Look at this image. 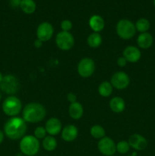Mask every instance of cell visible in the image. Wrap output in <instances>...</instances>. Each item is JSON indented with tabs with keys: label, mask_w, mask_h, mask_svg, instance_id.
Returning <instances> with one entry per match:
<instances>
[{
	"label": "cell",
	"mask_w": 155,
	"mask_h": 156,
	"mask_svg": "<svg viewBox=\"0 0 155 156\" xmlns=\"http://www.w3.org/2000/svg\"><path fill=\"white\" fill-rule=\"evenodd\" d=\"M27 123L22 117H13L5 122L3 128L5 135L11 140L22 139L27 132Z\"/></svg>",
	"instance_id": "1"
},
{
	"label": "cell",
	"mask_w": 155,
	"mask_h": 156,
	"mask_svg": "<svg viewBox=\"0 0 155 156\" xmlns=\"http://www.w3.org/2000/svg\"><path fill=\"white\" fill-rule=\"evenodd\" d=\"M46 115L45 107L38 102H30L22 110V118L26 123H36L43 120Z\"/></svg>",
	"instance_id": "2"
},
{
	"label": "cell",
	"mask_w": 155,
	"mask_h": 156,
	"mask_svg": "<svg viewBox=\"0 0 155 156\" xmlns=\"http://www.w3.org/2000/svg\"><path fill=\"white\" fill-rule=\"evenodd\" d=\"M20 151L26 156H34L39 152L40 143L33 135L24 136L19 143Z\"/></svg>",
	"instance_id": "3"
},
{
	"label": "cell",
	"mask_w": 155,
	"mask_h": 156,
	"mask_svg": "<svg viewBox=\"0 0 155 156\" xmlns=\"http://www.w3.org/2000/svg\"><path fill=\"white\" fill-rule=\"evenodd\" d=\"M2 109L8 117H17L22 111V103L18 97L10 95L3 101Z\"/></svg>",
	"instance_id": "4"
},
{
	"label": "cell",
	"mask_w": 155,
	"mask_h": 156,
	"mask_svg": "<svg viewBox=\"0 0 155 156\" xmlns=\"http://www.w3.org/2000/svg\"><path fill=\"white\" fill-rule=\"evenodd\" d=\"M115 29L118 36L123 40L132 39L137 31L135 24L130 20L125 18L117 22Z\"/></svg>",
	"instance_id": "5"
},
{
	"label": "cell",
	"mask_w": 155,
	"mask_h": 156,
	"mask_svg": "<svg viewBox=\"0 0 155 156\" xmlns=\"http://www.w3.org/2000/svg\"><path fill=\"white\" fill-rule=\"evenodd\" d=\"M20 82L13 75H6L0 83V91L10 95H13L19 90Z\"/></svg>",
	"instance_id": "6"
},
{
	"label": "cell",
	"mask_w": 155,
	"mask_h": 156,
	"mask_svg": "<svg viewBox=\"0 0 155 156\" xmlns=\"http://www.w3.org/2000/svg\"><path fill=\"white\" fill-rule=\"evenodd\" d=\"M56 44L61 50L68 51L74 46V38L70 32L61 31L56 36Z\"/></svg>",
	"instance_id": "7"
},
{
	"label": "cell",
	"mask_w": 155,
	"mask_h": 156,
	"mask_svg": "<svg viewBox=\"0 0 155 156\" xmlns=\"http://www.w3.org/2000/svg\"><path fill=\"white\" fill-rule=\"evenodd\" d=\"M77 69L79 76L82 78H89L95 72V62L91 58H83L79 61Z\"/></svg>",
	"instance_id": "8"
},
{
	"label": "cell",
	"mask_w": 155,
	"mask_h": 156,
	"mask_svg": "<svg viewBox=\"0 0 155 156\" xmlns=\"http://www.w3.org/2000/svg\"><path fill=\"white\" fill-rule=\"evenodd\" d=\"M97 149L102 155L105 156L114 155L116 152V144L110 137L105 136L99 140Z\"/></svg>",
	"instance_id": "9"
},
{
	"label": "cell",
	"mask_w": 155,
	"mask_h": 156,
	"mask_svg": "<svg viewBox=\"0 0 155 156\" xmlns=\"http://www.w3.org/2000/svg\"><path fill=\"white\" fill-rule=\"evenodd\" d=\"M110 83L114 88L123 90L127 88L130 84L129 75L123 71H119L114 73L110 79Z\"/></svg>",
	"instance_id": "10"
},
{
	"label": "cell",
	"mask_w": 155,
	"mask_h": 156,
	"mask_svg": "<svg viewBox=\"0 0 155 156\" xmlns=\"http://www.w3.org/2000/svg\"><path fill=\"white\" fill-rule=\"evenodd\" d=\"M54 27L53 24L47 21H43L38 25L36 29V37L37 39L43 43L50 41L53 36Z\"/></svg>",
	"instance_id": "11"
},
{
	"label": "cell",
	"mask_w": 155,
	"mask_h": 156,
	"mask_svg": "<svg viewBox=\"0 0 155 156\" xmlns=\"http://www.w3.org/2000/svg\"><path fill=\"white\" fill-rule=\"evenodd\" d=\"M129 146L131 148L135 149V151H143L147 148V140L143 136L138 133H134L130 136L128 140Z\"/></svg>",
	"instance_id": "12"
},
{
	"label": "cell",
	"mask_w": 155,
	"mask_h": 156,
	"mask_svg": "<svg viewBox=\"0 0 155 156\" xmlns=\"http://www.w3.org/2000/svg\"><path fill=\"white\" fill-rule=\"evenodd\" d=\"M122 56L127 60L128 62L135 63L141 59V50L135 46H128L123 50Z\"/></svg>",
	"instance_id": "13"
},
{
	"label": "cell",
	"mask_w": 155,
	"mask_h": 156,
	"mask_svg": "<svg viewBox=\"0 0 155 156\" xmlns=\"http://www.w3.org/2000/svg\"><path fill=\"white\" fill-rule=\"evenodd\" d=\"M45 129L49 135L55 136H57L58 134L62 132V123L56 117H52V118L49 119L46 123Z\"/></svg>",
	"instance_id": "14"
},
{
	"label": "cell",
	"mask_w": 155,
	"mask_h": 156,
	"mask_svg": "<svg viewBox=\"0 0 155 156\" xmlns=\"http://www.w3.org/2000/svg\"><path fill=\"white\" fill-rule=\"evenodd\" d=\"M62 139L65 142L71 143L74 141L78 136V129L75 125L68 124L66 125L62 129Z\"/></svg>",
	"instance_id": "15"
},
{
	"label": "cell",
	"mask_w": 155,
	"mask_h": 156,
	"mask_svg": "<svg viewBox=\"0 0 155 156\" xmlns=\"http://www.w3.org/2000/svg\"><path fill=\"white\" fill-rule=\"evenodd\" d=\"M88 24L91 30L95 33H100L105 27L104 19L99 15H92L90 18Z\"/></svg>",
	"instance_id": "16"
},
{
	"label": "cell",
	"mask_w": 155,
	"mask_h": 156,
	"mask_svg": "<svg viewBox=\"0 0 155 156\" xmlns=\"http://www.w3.org/2000/svg\"><path fill=\"white\" fill-rule=\"evenodd\" d=\"M153 43V36L150 34L148 32H145V33H141L138 35V38H137V44L138 46L141 49L144 50H147L149 49Z\"/></svg>",
	"instance_id": "17"
},
{
	"label": "cell",
	"mask_w": 155,
	"mask_h": 156,
	"mask_svg": "<svg viewBox=\"0 0 155 156\" xmlns=\"http://www.w3.org/2000/svg\"><path fill=\"white\" fill-rule=\"evenodd\" d=\"M68 114L74 120H79L81 118L84 114V108L81 104L78 101L70 104L68 107Z\"/></svg>",
	"instance_id": "18"
},
{
	"label": "cell",
	"mask_w": 155,
	"mask_h": 156,
	"mask_svg": "<svg viewBox=\"0 0 155 156\" xmlns=\"http://www.w3.org/2000/svg\"><path fill=\"white\" fill-rule=\"evenodd\" d=\"M109 108L112 112L119 114L126 109V102L122 98L113 97L109 101Z\"/></svg>",
	"instance_id": "19"
},
{
	"label": "cell",
	"mask_w": 155,
	"mask_h": 156,
	"mask_svg": "<svg viewBox=\"0 0 155 156\" xmlns=\"http://www.w3.org/2000/svg\"><path fill=\"white\" fill-rule=\"evenodd\" d=\"M57 140L54 136H46L42 141V146L44 150L47 152H53L57 147Z\"/></svg>",
	"instance_id": "20"
},
{
	"label": "cell",
	"mask_w": 155,
	"mask_h": 156,
	"mask_svg": "<svg viewBox=\"0 0 155 156\" xmlns=\"http://www.w3.org/2000/svg\"><path fill=\"white\" fill-rule=\"evenodd\" d=\"M20 9L24 13L31 15L36 11V4L33 0H21Z\"/></svg>",
	"instance_id": "21"
},
{
	"label": "cell",
	"mask_w": 155,
	"mask_h": 156,
	"mask_svg": "<svg viewBox=\"0 0 155 156\" xmlns=\"http://www.w3.org/2000/svg\"><path fill=\"white\" fill-rule=\"evenodd\" d=\"M103 42V38H102L101 35L100 33H94L91 34L88 37L87 39V44L91 48H97L100 47Z\"/></svg>",
	"instance_id": "22"
},
{
	"label": "cell",
	"mask_w": 155,
	"mask_h": 156,
	"mask_svg": "<svg viewBox=\"0 0 155 156\" xmlns=\"http://www.w3.org/2000/svg\"><path fill=\"white\" fill-rule=\"evenodd\" d=\"M113 91V87L110 82L104 81L100 84L98 87V92L100 96L103 98H108L112 94Z\"/></svg>",
	"instance_id": "23"
},
{
	"label": "cell",
	"mask_w": 155,
	"mask_h": 156,
	"mask_svg": "<svg viewBox=\"0 0 155 156\" xmlns=\"http://www.w3.org/2000/svg\"><path fill=\"white\" fill-rule=\"evenodd\" d=\"M135 25L137 31L140 32V33H145V32L148 31V30L150 29V23L147 18H141L136 21Z\"/></svg>",
	"instance_id": "24"
},
{
	"label": "cell",
	"mask_w": 155,
	"mask_h": 156,
	"mask_svg": "<svg viewBox=\"0 0 155 156\" xmlns=\"http://www.w3.org/2000/svg\"><path fill=\"white\" fill-rule=\"evenodd\" d=\"M90 134H91L93 138L100 140V139L105 137L106 131H105L104 128L103 126H100V125L96 124L91 126V129H90Z\"/></svg>",
	"instance_id": "25"
},
{
	"label": "cell",
	"mask_w": 155,
	"mask_h": 156,
	"mask_svg": "<svg viewBox=\"0 0 155 156\" xmlns=\"http://www.w3.org/2000/svg\"><path fill=\"white\" fill-rule=\"evenodd\" d=\"M131 147L128 141L122 140V141H120L116 143V152L121 155H125V154L128 153Z\"/></svg>",
	"instance_id": "26"
},
{
	"label": "cell",
	"mask_w": 155,
	"mask_h": 156,
	"mask_svg": "<svg viewBox=\"0 0 155 156\" xmlns=\"http://www.w3.org/2000/svg\"><path fill=\"white\" fill-rule=\"evenodd\" d=\"M46 134L47 132L43 126H37L33 131V136L39 140H43L46 136Z\"/></svg>",
	"instance_id": "27"
},
{
	"label": "cell",
	"mask_w": 155,
	"mask_h": 156,
	"mask_svg": "<svg viewBox=\"0 0 155 156\" xmlns=\"http://www.w3.org/2000/svg\"><path fill=\"white\" fill-rule=\"evenodd\" d=\"M60 27L62 29V31L70 32V30L72 28V23L70 20L65 19L61 22Z\"/></svg>",
	"instance_id": "28"
},
{
	"label": "cell",
	"mask_w": 155,
	"mask_h": 156,
	"mask_svg": "<svg viewBox=\"0 0 155 156\" xmlns=\"http://www.w3.org/2000/svg\"><path fill=\"white\" fill-rule=\"evenodd\" d=\"M67 100L70 102V104L74 103V102L77 101V96L74 93L70 92L67 94Z\"/></svg>",
	"instance_id": "29"
},
{
	"label": "cell",
	"mask_w": 155,
	"mask_h": 156,
	"mask_svg": "<svg viewBox=\"0 0 155 156\" xmlns=\"http://www.w3.org/2000/svg\"><path fill=\"white\" fill-rule=\"evenodd\" d=\"M21 2V0H10L9 5H10L12 9H17V8H20Z\"/></svg>",
	"instance_id": "30"
},
{
	"label": "cell",
	"mask_w": 155,
	"mask_h": 156,
	"mask_svg": "<svg viewBox=\"0 0 155 156\" xmlns=\"http://www.w3.org/2000/svg\"><path fill=\"white\" fill-rule=\"evenodd\" d=\"M116 62H117V65H118L119 67H124L126 66L128 62L127 60L123 57V56H120V57H119L118 59H117Z\"/></svg>",
	"instance_id": "31"
},
{
	"label": "cell",
	"mask_w": 155,
	"mask_h": 156,
	"mask_svg": "<svg viewBox=\"0 0 155 156\" xmlns=\"http://www.w3.org/2000/svg\"><path fill=\"white\" fill-rule=\"evenodd\" d=\"M33 45H34L36 48H40L43 45V42L41 41H40V40L36 39V41H34V43H33Z\"/></svg>",
	"instance_id": "32"
},
{
	"label": "cell",
	"mask_w": 155,
	"mask_h": 156,
	"mask_svg": "<svg viewBox=\"0 0 155 156\" xmlns=\"http://www.w3.org/2000/svg\"><path fill=\"white\" fill-rule=\"evenodd\" d=\"M4 138H5L4 132L0 129V145H1L2 143V142L4 141Z\"/></svg>",
	"instance_id": "33"
},
{
	"label": "cell",
	"mask_w": 155,
	"mask_h": 156,
	"mask_svg": "<svg viewBox=\"0 0 155 156\" xmlns=\"http://www.w3.org/2000/svg\"><path fill=\"white\" fill-rule=\"evenodd\" d=\"M3 77H4V76H3V75L2 74V73H1V72H0V83H1L2 81Z\"/></svg>",
	"instance_id": "34"
},
{
	"label": "cell",
	"mask_w": 155,
	"mask_h": 156,
	"mask_svg": "<svg viewBox=\"0 0 155 156\" xmlns=\"http://www.w3.org/2000/svg\"><path fill=\"white\" fill-rule=\"evenodd\" d=\"M2 91H0V101H1L2 100Z\"/></svg>",
	"instance_id": "35"
},
{
	"label": "cell",
	"mask_w": 155,
	"mask_h": 156,
	"mask_svg": "<svg viewBox=\"0 0 155 156\" xmlns=\"http://www.w3.org/2000/svg\"><path fill=\"white\" fill-rule=\"evenodd\" d=\"M153 6H154V7H155V0H153Z\"/></svg>",
	"instance_id": "36"
},
{
	"label": "cell",
	"mask_w": 155,
	"mask_h": 156,
	"mask_svg": "<svg viewBox=\"0 0 155 156\" xmlns=\"http://www.w3.org/2000/svg\"><path fill=\"white\" fill-rule=\"evenodd\" d=\"M127 156H132V155H127Z\"/></svg>",
	"instance_id": "37"
},
{
	"label": "cell",
	"mask_w": 155,
	"mask_h": 156,
	"mask_svg": "<svg viewBox=\"0 0 155 156\" xmlns=\"http://www.w3.org/2000/svg\"><path fill=\"white\" fill-rule=\"evenodd\" d=\"M111 156H115V155H111Z\"/></svg>",
	"instance_id": "38"
}]
</instances>
